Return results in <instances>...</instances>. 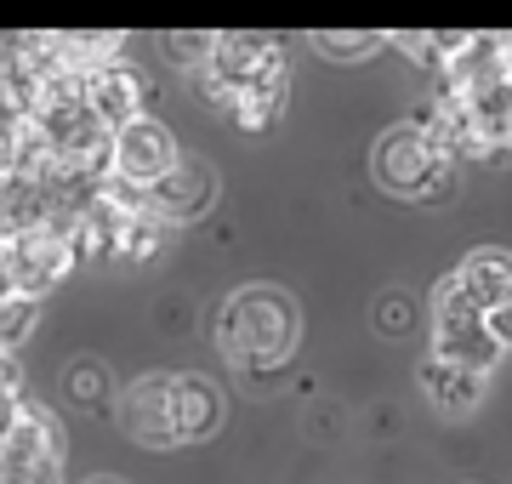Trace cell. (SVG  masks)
Masks as SVG:
<instances>
[{
  "label": "cell",
  "instance_id": "cell-6",
  "mask_svg": "<svg viewBox=\"0 0 512 484\" xmlns=\"http://www.w3.org/2000/svg\"><path fill=\"white\" fill-rule=\"evenodd\" d=\"M0 262L12 274V291L40 302L52 285H63L80 268V251H74L69 228L35 223V228H23V234H12V240H0Z\"/></svg>",
  "mask_w": 512,
  "mask_h": 484
},
{
  "label": "cell",
  "instance_id": "cell-7",
  "mask_svg": "<svg viewBox=\"0 0 512 484\" xmlns=\"http://www.w3.org/2000/svg\"><path fill=\"white\" fill-rule=\"evenodd\" d=\"M143 200H148V211H154L165 228L200 223L205 211L217 205V171L205 166V160H188V154H177V166L165 171L160 183H148Z\"/></svg>",
  "mask_w": 512,
  "mask_h": 484
},
{
  "label": "cell",
  "instance_id": "cell-13",
  "mask_svg": "<svg viewBox=\"0 0 512 484\" xmlns=\"http://www.w3.org/2000/svg\"><path fill=\"white\" fill-rule=\"evenodd\" d=\"M40 325V302L35 297H0V359H18L23 354V342L35 336Z\"/></svg>",
  "mask_w": 512,
  "mask_h": 484
},
{
  "label": "cell",
  "instance_id": "cell-9",
  "mask_svg": "<svg viewBox=\"0 0 512 484\" xmlns=\"http://www.w3.org/2000/svg\"><path fill=\"white\" fill-rule=\"evenodd\" d=\"M86 103L97 109V120H103L109 131H120L126 120H137V114H143V103H148L143 69H131L126 57H120V63H109V69H97V75L86 80Z\"/></svg>",
  "mask_w": 512,
  "mask_h": 484
},
{
  "label": "cell",
  "instance_id": "cell-10",
  "mask_svg": "<svg viewBox=\"0 0 512 484\" xmlns=\"http://www.w3.org/2000/svg\"><path fill=\"white\" fill-rule=\"evenodd\" d=\"M450 280L467 291V302H473L478 314H490V308L512 302V251L478 245V251H467V257H461V268L450 274Z\"/></svg>",
  "mask_w": 512,
  "mask_h": 484
},
{
  "label": "cell",
  "instance_id": "cell-5",
  "mask_svg": "<svg viewBox=\"0 0 512 484\" xmlns=\"http://www.w3.org/2000/svg\"><path fill=\"white\" fill-rule=\"evenodd\" d=\"M0 484H63V428L46 405L23 399L18 422L0 439Z\"/></svg>",
  "mask_w": 512,
  "mask_h": 484
},
{
  "label": "cell",
  "instance_id": "cell-3",
  "mask_svg": "<svg viewBox=\"0 0 512 484\" xmlns=\"http://www.w3.org/2000/svg\"><path fill=\"white\" fill-rule=\"evenodd\" d=\"M370 166H376V183L387 194H399V200H439V194H450L456 154L444 149V143H433L416 120H404V126L382 131Z\"/></svg>",
  "mask_w": 512,
  "mask_h": 484
},
{
  "label": "cell",
  "instance_id": "cell-1",
  "mask_svg": "<svg viewBox=\"0 0 512 484\" xmlns=\"http://www.w3.org/2000/svg\"><path fill=\"white\" fill-rule=\"evenodd\" d=\"M120 428L148 450L200 445L222 428V393L205 376H143L120 399Z\"/></svg>",
  "mask_w": 512,
  "mask_h": 484
},
{
  "label": "cell",
  "instance_id": "cell-17",
  "mask_svg": "<svg viewBox=\"0 0 512 484\" xmlns=\"http://www.w3.org/2000/svg\"><path fill=\"white\" fill-rule=\"evenodd\" d=\"M92 484H120V479H92Z\"/></svg>",
  "mask_w": 512,
  "mask_h": 484
},
{
  "label": "cell",
  "instance_id": "cell-4",
  "mask_svg": "<svg viewBox=\"0 0 512 484\" xmlns=\"http://www.w3.org/2000/svg\"><path fill=\"white\" fill-rule=\"evenodd\" d=\"M433 359H450V365L478 376H490L501 365V342L490 336L484 314L467 302V291L456 280L433 285Z\"/></svg>",
  "mask_w": 512,
  "mask_h": 484
},
{
  "label": "cell",
  "instance_id": "cell-15",
  "mask_svg": "<svg viewBox=\"0 0 512 484\" xmlns=\"http://www.w3.org/2000/svg\"><path fill=\"white\" fill-rule=\"evenodd\" d=\"M319 46H325V57H365L370 52V35H325Z\"/></svg>",
  "mask_w": 512,
  "mask_h": 484
},
{
  "label": "cell",
  "instance_id": "cell-11",
  "mask_svg": "<svg viewBox=\"0 0 512 484\" xmlns=\"http://www.w3.org/2000/svg\"><path fill=\"white\" fill-rule=\"evenodd\" d=\"M416 382H421V393H427L433 410H444V416H473V410L484 405V382H490V376L461 371V365H450V359L427 354V365H421Z\"/></svg>",
  "mask_w": 512,
  "mask_h": 484
},
{
  "label": "cell",
  "instance_id": "cell-8",
  "mask_svg": "<svg viewBox=\"0 0 512 484\" xmlns=\"http://www.w3.org/2000/svg\"><path fill=\"white\" fill-rule=\"evenodd\" d=\"M177 137L160 126V120H148V114H137V120H126V126L114 131V177L131 188H148L160 183L165 171L177 166Z\"/></svg>",
  "mask_w": 512,
  "mask_h": 484
},
{
  "label": "cell",
  "instance_id": "cell-16",
  "mask_svg": "<svg viewBox=\"0 0 512 484\" xmlns=\"http://www.w3.org/2000/svg\"><path fill=\"white\" fill-rule=\"evenodd\" d=\"M484 325H490V336L501 342V354H512V302L490 308V314H484Z\"/></svg>",
  "mask_w": 512,
  "mask_h": 484
},
{
  "label": "cell",
  "instance_id": "cell-18",
  "mask_svg": "<svg viewBox=\"0 0 512 484\" xmlns=\"http://www.w3.org/2000/svg\"><path fill=\"white\" fill-rule=\"evenodd\" d=\"M507 63H512V35H507Z\"/></svg>",
  "mask_w": 512,
  "mask_h": 484
},
{
  "label": "cell",
  "instance_id": "cell-14",
  "mask_svg": "<svg viewBox=\"0 0 512 484\" xmlns=\"http://www.w3.org/2000/svg\"><path fill=\"white\" fill-rule=\"evenodd\" d=\"M18 410H23V371L18 359H0V439L18 422Z\"/></svg>",
  "mask_w": 512,
  "mask_h": 484
},
{
  "label": "cell",
  "instance_id": "cell-12",
  "mask_svg": "<svg viewBox=\"0 0 512 484\" xmlns=\"http://www.w3.org/2000/svg\"><path fill=\"white\" fill-rule=\"evenodd\" d=\"M285 109V80H268V86H239V97L228 103L239 131H268Z\"/></svg>",
  "mask_w": 512,
  "mask_h": 484
},
{
  "label": "cell",
  "instance_id": "cell-2",
  "mask_svg": "<svg viewBox=\"0 0 512 484\" xmlns=\"http://www.w3.org/2000/svg\"><path fill=\"white\" fill-rule=\"evenodd\" d=\"M217 348H222L228 365H245V371H256V365H262V371L285 365L291 348H296V308H291V297L262 291V285L228 297L222 325H217Z\"/></svg>",
  "mask_w": 512,
  "mask_h": 484
}]
</instances>
